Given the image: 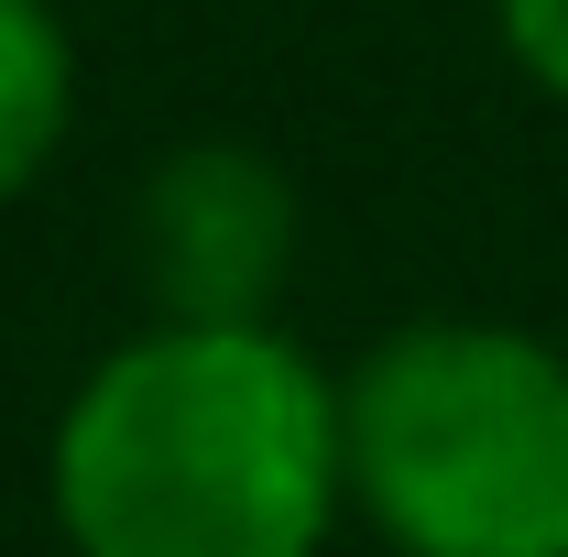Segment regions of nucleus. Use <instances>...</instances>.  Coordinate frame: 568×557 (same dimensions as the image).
<instances>
[{
  "label": "nucleus",
  "instance_id": "2",
  "mask_svg": "<svg viewBox=\"0 0 568 557\" xmlns=\"http://www.w3.org/2000/svg\"><path fill=\"white\" fill-rule=\"evenodd\" d=\"M351 503L405 557H568V350L416 317L339 383Z\"/></svg>",
  "mask_w": 568,
  "mask_h": 557
},
{
  "label": "nucleus",
  "instance_id": "1",
  "mask_svg": "<svg viewBox=\"0 0 568 557\" xmlns=\"http://www.w3.org/2000/svg\"><path fill=\"white\" fill-rule=\"evenodd\" d=\"M44 492L77 557H317L351 503L339 383L274 317H153L67 394Z\"/></svg>",
  "mask_w": 568,
  "mask_h": 557
},
{
  "label": "nucleus",
  "instance_id": "5",
  "mask_svg": "<svg viewBox=\"0 0 568 557\" xmlns=\"http://www.w3.org/2000/svg\"><path fill=\"white\" fill-rule=\"evenodd\" d=\"M493 33L547 99H568V0H493Z\"/></svg>",
  "mask_w": 568,
  "mask_h": 557
},
{
  "label": "nucleus",
  "instance_id": "3",
  "mask_svg": "<svg viewBox=\"0 0 568 557\" xmlns=\"http://www.w3.org/2000/svg\"><path fill=\"white\" fill-rule=\"evenodd\" d=\"M132 263L186 328H263L295 274V186L252 142H175L132 198Z\"/></svg>",
  "mask_w": 568,
  "mask_h": 557
},
{
  "label": "nucleus",
  "instance_id": "4",
  "mask_svg": "<svg viewBox=\"0 0 568 557\" xmlns=\"http://www.w3.org/2000/svg\"><path fill=\"white\" fill-rule=\"evenodd\" d=\"M77 121V44L55 0H0V209L55 164Z\"/></svg>",
  "mask_w": 568,
  "mask_h": 557
}]
</instances>
